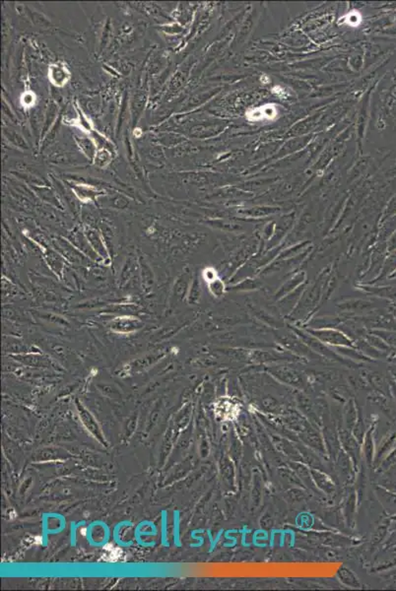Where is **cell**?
I'll use <instances>...</instances> for the list:
<instances>
[{"mask_svg":"<svg viewBox=\"0 0 396 591\" xmlns=\"http://www.w3.org/2000/svg\"><path fill=\"white\" fill-rule=\"evenodd\" d=\"M304 287L305 286L297 288L294 292L290 293L289 295L286 296V297L284 299L281 300L280 308H281V311L283 313L288 314V313H290V312L293 311V309L295 308L296 304L298 303V301L300 300L301 295H302V293L304 291Z\"/></svg>","mask_w":396,"mask_h":591,"instance_id":"obj_5","label":"cell"},{"mask_svg":"<svg viewBox=\"0 0 396 591\" xmlns=\"http://www.w3.org/2000/svg\"><path fill=\"white\" fill-rule=\"evenodd\" d=\"M86 235H87V238H88L90 244L92 245V248L99 255V256L103 259L108 258L109 255H108L106 245H105L104 241L101 239V237L97 235V233L94 231H89L86 233Z\"/></svg>","mask_w":396,"mask_h":591,"instance_id":"obj_6","label":"cell"},{"mask_svg":"<svg viewBox=\"0 0 396 591\" xmlns=\"http://www.w3.org/2000/svg\"><path fill=\"white\" fill-rule=\"evenodd\" d=\"M209 292L214 296L215 298H221L225 293V284L219 278H216L210 282H208Z\"/></svg>","mask_w":396,"mask_h":591,"instance_id":"obj_12","label":"cell"},{"mask_svg":"<svg viewBox=\"0 0 396 591\" xmlns=\"http://www.w3.org/2000/svg\"><path fill=\"white\" fill-rule=\"evenodd\" d=\"M53 242L57 251L68 261L74 264H87L89 262V258L77 250L69 240L58 239Z\"/></svg>","mask_w":396,"mask_h":591,"instance_id":"obj_2","label":"cell"},{"mask_svg":"<svg viewBox=\"0 0 396 591\" xmlns=\"http://www.w3.org/2000/svg\"><path fill=\"white\" fill-rule=\"evenodd\" d=\"M133 264H134V262L132 261L131 258H129V259L126 260V262H125L123 268H122V273H121V279H122L123 282L126 281L129 278V276L131 274V271H132Z\"/></svg>","mask_w":396,"mask_h":591,"instance_id":"obj_13","label":"cell"},{"mask_svg":"<svg viewBox=\"0 0 396 591\" xmlns=\"http://www.w3.org/2000/svg\"><path fill=\"white\" fill-rule=\"evenodd\" d=\"M143 322L134 316H119L111 323V328L118 333H131L142 328Z\"/></svg>","mask_w":396,"mask_h":591,"instance_id":"obj_3","label":"cell"},{"mask_svg":"<svg viewBox=\"0 0 396 591\" xmlns=\"http://www.w3.org/2000/svg\"><path fill=\"white\" fill-rule=\"evenodd\" d=\"M69 241L75 246L77 250H79L83 255H85L88 258L93 259V260L98 259L99 255L94 251L88 238L85 237L84 236H81L80 234L74 235L73 237L71 238V240H69Z\"/></svg>","mask_w":396,"mask_h":591,"instance_id":"obj_4","label":"cell"},{"mask_svg":"<svg viewBox=\"0 0 396 591\" xmlns=\"http://www.w3.org/2000/svg\"><path fill=\"white\" fill-rule=\"evenodd\" d=\"M201 296V285L198 276L195 275L192 282L189 285V291L187 294V301L190 305H197Z\"/></svg>","mask_w":396,"mask_h":591,"instance_id":"obj_7","label":"cell"},{"mask_svg":"<svg viewBox=\"0 0 396 591\" xmlns=\"http://www.w3.org/2000/svg\"><path fill=\"white\" fill-rule=\"evenodd\" d=\"M306 278L305 273H300L298 275H296L295 277H293L292 279H290L282 288L281 290L277 293V299L283 297V296L289 294L290 292L293 291V289H296V287H298L300 284H302L304 282Z\"/></svg>","mask_w":396,"mask_h":591,"instance_id":"obj_10","label":"cell"},{"mask_svg":"<svg viewBox=\"0 0 396 591\" xmlns=\"http://www.w3.org/2000/svg\"><path fill=\"white\" fill-rule=\"evenodd\" d=\"M310 334L322 343L334 347H353V341L344 332L334 328H318L308 330Z\"/></svg>","mask_w":396,"mask_h":591,"instance_id":"obj_1","label":"cell"},{"mask_svg":"<svg viewBox=\"0 0 396 591\" xmlns=\"http://www.w3.org/2000/svg\"><path fill=\"white\" fill-rule=\"evenodd\" d=\"M140 265H141V273H142V278H143V285L145 286V288H150L153 284L152 270L149 267V265H148L146 263V261L143 259L140 260Z\"/></svg>","mask_w":396,"mask_h":591,"instance_id":"obj_11","label":"cell"},{"mask_svg":"<svg viewBox=\"0 0 396 591\" xmlns=\"http://www.w3.org/2000/svg\"><path fill=\"white\" fill-rule=\"evenodd\" d=\"M190 277L188 273H183L181 274L178 279L177 280L175 287H174V292L172 295V298H176L175 302L178 299H182L183 296H185V291L187 290L188 287V281H189Z\"/></svg>","mask_w":396,"mask_h":591,"instance_id":"obj_8","label":"cell"},{"mask_svg":"<svg viewBox=\"0 0 396 591\" xmlns=\"http://www.w3.org/2000/svg\"><path fill=\"white\" fill-rule=\"evenodd\" d=\"M45 258L47 260L48 265L52 267V269L56 273L60 274L62 272V269L64 267V261H63L60 254H58L52 250H48L47 254L45 256Z\"/></svg>","mask_w":396,"mask_h":591,"instance_id":"obj_9","label":"cell"}]
</instances>
